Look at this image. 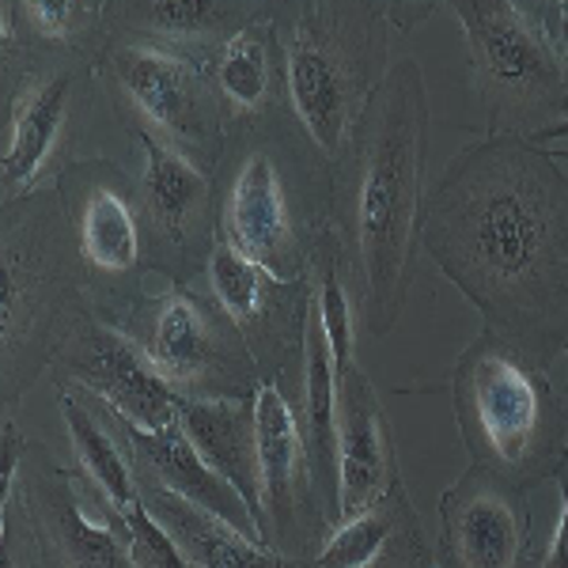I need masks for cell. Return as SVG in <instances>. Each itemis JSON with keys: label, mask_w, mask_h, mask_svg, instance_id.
Returning a JSON list of instances; mask_svg holds the SVG:
<instances>
[{"label": "cell", "mask_w": 568, "mask_h": 568, "mask_svg": "<svg viewBox=\"0 0 568 568\" xmlns=\"http://www.w3.org/2000/svg\"><path fill=\"white\" fill-rule=\"evenodd\" d=\"M58 409H61V420H65L72 455H77L84 478L95 485V493L118 511V516L133 511L136 504H141V485H136L133 459H130V452H125L118 428L110 425V417L95 402L80 398V394H72V390H58Z\"/></svg>", "instance_id": "cb8c5ba5"}, {"label": "cell", "mask_w": 568, "mask_h": 568, "mask_svg": "<svg viewBox=\"0 0 568 568\" xmlns=\"http://www.w3.org/2000/svg\"><path fill=\"white\" fill-rule=\"evenodd\" d=\"M538 8H542V20H546L549 39H554L557 53H561L565 65H568V0H542Z\"/></svg>", "instance_id": "f546056e"}, {"label": "cell", "mask_w": 568, "mask_h": 568, "mask_svg": "<svg viewBox=\"0 0 568 568\" xmlns=\"http://www.w3.org/2000/svg\"><path fill=\"white\" fill-rule=\"evenodd\" d=\"M133 141L144 152V171L133 182L144 265L168 284H201L220 240L216 179L149 125H133Z\"/></svg>", "instance_id": "30bf717a"}, {"label": "cell", "mask_w": 568, "mask_h": 568, "mask_svg": "<svg viewBox=\"0 0 568 568\" xmlns=\"http://www.w3.org/2000/svg\"><path fill=\"white\" fill-rule=\"evenodd\" d=\"M213 84L220 103H224L227 141L240 130H254V125L270 122L277 114H292V110H281V103L288 106V95H284L281 45L270 20V4H262L258 20L246 23L216 53Z\"/></svg>", "instance_id": "44dd1931"}, {"label": "cell", "mask_w": 568, "mask_h": 568, "mask_svg": "<svg viewBox=\"0 0 568 568\" xmlns=\"http://www.w3.org/2000/svg\"><path fill=\"white\" fill-rule=\"evenodd\" d=\"M433 549L425 527L409 504L406 485L394 489L372 508L356 511L326 530L323 546L307 568H433Z\"/></svg>", "instance_id": "ffe728a7"}, {"label": "cell", "mask_w": 568, "mask_h": 568, "mask_svg": "<svg viewBox=\"0 0 568 568\" xmlns=\"http://www.w3.org/2000/svg\"><path fill=\"white\" fill-rule=\"evenodd\" d=\"M0 568H45L39 538L20 497L0 504Z\"/></svg>", "instance_id": "83f0119b"}, {"label": "cell", "mask_w": 568, "mask_h": 568, "mask_svg": "<svg viewBox=\"0 0 568 568\" xmlns=\"http://www.w3.org/2000/svg\"><path fill=\"white\" fill-rule=\"evenodd\" d=\"M420 246L493 334L538 361L568 345V171L542 144L485 136L425 197Z\"/></svg>", "instance_id": "6da1fadb"}, {"label": "cell", "mask_w": 568, "mask_h": 568, "mask_svg": "<svg viewBox=\"0 0 568 568\" xmlns=\"http://www.w3.org/2000/svg\"><path fill=\"white\" fill-rule=\"evenodd\" d=\"M565 353H568V345H565Z\"/></svg>", "instance_id": "d6a6232c"}, {"label": "cell", "mask_w": 568, "mask_h": 568, "mask_svg": "<svg viewBox=\"0 0 568 568\" xmlns=\"http://www.w3.org/2000/svg\"><path fill=\"white\" fill-rule=\"evenodd\" d=\"M398 481L383 406L361 364L337 379V524L379 504Z\"/></svg>", "instance_id": "e0dca14e"}, {"label": "cell", "mask_w": 568, "mask_h": 568, "mask_svg": "<svg viewBox=\"0 0 568 568\" xmlns=\"http://www.w3.org/2000/svg\"><path fill=\"white\" fill-rule=\"evenodd\" d=\"M50 375L58 390L84 394L122 425L163 433L179 420L182 394L163 379L152 356L125 329L110 326L95 307L80 311L61 349L53 353Z\"/></svg>", "instance_id": "8fae6325"}, {"label": "cell", "mask_w": 568, "mask_h": 568, "mask_svg": "<svg viewBox=\"0 0 568 568\" xmlns=\"http://www.w3.org/2000/svg\"><path fill=\"white\" fill-rule=\"evenodd\" d=\"M91 307V273L58 186L4 205L0 227V398L16 409L50 372L80 311Z\"/></svg>", "instance_id": "277c9868"}, {"label": "cell", "mask_w": 568, "mask_h": 568, "mask_svg": "<svg viewBox=\"0 0 568 568\" xmlns=\"http://www.w3.org/2000/svg\"><path fill=\"white\" fill-rule=\"evenodd\" d=\"M53 186L65 197L77 224L91 273V307L103 318L114 315L144 292V240L133 182L110 160H80L65 163Z\"/></svg>", "instance_id": "4fadbf2b"}, {"label": "cell", "mask_w": 568, "mask_h": 568, "mask_svg": "<svg viewBox=\"0 0 568 568\" xmlns=\"http://www.w3.org/2000/svg\"><path fill=\"white\" fill-rule=\"evenodd\" d=\"M452 406L470 463L535 489L568 455V398L549 364L481 329L452 372Z\"/></svg>", "instance_id": "5b68a950"}, {"label": "cell", "mask_w": 568, "mask_h": 568, "mask_svg": "<svg viewBox=\"0 0 568 568\" xmlns=\"http://www.w3.org/2000/svg\"><path fill=\"white\" fill-rule=\"evenodd\" d=\"M288 110L329 175L345 168L375 88L390 72V12L372 0H265Z\"/></svg>", "instance_id": "3957f363"}, {"label": "cell", "mask_w": 568, "mask_h": 568, "mask_svg": "<svg viewBox=\"0 0 568 568\" xmlns=\"http://www.w3.org/2000/svg\"><path fill=\"white\" fill-rule=\"evenodd\" d=\"M433 568H439V565H433Z\"/></svg>", "instance_id": "836d02e7"}, {"label": "cell", "mask_w": 568, "mask_h": 568, "mask_svg": "<svg viewBox=\"0 0 568 568\" xmlns=\"http://www.w3.org/2000/svg\"><path fill=\"white\" fill-rule=\"evenodd\" d=\"M349 254L334 227H326L311 246V288H315V307L323 318L334 372L342 379L353 368L356 356V311H353V288H349Z\"/></svg>", "instance_id": "d4e9b609"}, {"label": "cell", "mask_w": 568, "mask_h": 568, "mask_svg": "<svg viewBox=\"0 0 568 568\" xmlns=\"http://www.w3.org/2000/svg\"><path fill=\"white\" fill-rule=\"evenodd\" d=\"M205 284L216 296V304L240 326L262 379H300V372H304L307 315L311 300H315L311 273L300 281H281L262 262L243 254L227 235H220L213 258H209Z\"/></svg>", "instance_id": "5bb4252c"}, {"label": "cell", "mask_w": 568, "mask_h": 568, "mask_svg": "<svg viewBox=\"0 0 568 568\" xmlns=\"http://www.w3.org/2000/svg\"><path fill=\"white\" fill-rule=\"evenodd\" d=\"M466 58L489 136L535 141L568 118V65L546 31L538 0H455Z\"/></svg>", "instance_id": "8992f818"}, {"label": "cell", "mask_w": 568, "mask_h": 568, "mask_svg": "<svg viewBox=\"0 0 568 568\" xmlns=\"http://www.w3.org/2000/svg\"><path fill=\"white\" fill-rule=\"evenodd\" d=\"M136 485H141V504L152 511L155 524L175 538L190 568H307L304 561L284 557L270 542L246 538L243 530L227 527L213 511L197 508L163 485L149 478H136Z\"/></svg>", "instance_id": "603a6c76"}, {"label": "cell", "mask_w": 568, "mask_h": 568, "mask_svg": "<svg viewBox=\"0 0 568 568\" xmlns=\"http://www.w3.org/2000/svg\"><path fill=\"white\" fill-rule=\"evenodd\" d=\"M549 155H554L557 163H561V168H568V141H561V144H554V149H546Z\"/></svg>", "instance_id": "1f68e13d"}, {"label": "cell", "mask_w": 568, "mask_h": 568, "mask_svg": "<svg viewBox=\"0 0 568 568\" xmlns=\"http://www.w3.org/2000/svg\"><path fill=\"white\" fill-rule=\"evenodd\" d=\"M554 481H557V497H561L554 538H549V546L542 549V554H530L527 568H568V455L554 470Z\"/></svg>", "instance_id": "f1b7e54d"}, {"label": "cell", "mask_w": 568, "mask_h": 568, "mask_svg": "<svg viewBox=\"0 0 568 568\" xmlns=\"http://www.w3.org/2000/svg\"><path fill=\"white\" fill-rule=\"evenodd\" d=\"M561 141H568V118H565V122H557V125H549V130H542V133L535 136V144H542V149H546V144H561Z\"/></svg>", "instance_id": "4dcf8cb0"}, {"label": "cell", "mask_w": 568, "mask_h": 568, "mask_svg": "<svg viewBox=\"0 0 568 568\" xmlns=\"http://www.w3.org/2000/svg\"><path fill=\"white\" fill-rule=\"evenodd\" d=\"M530 554L527 489L470 463L439 497V568H527Z\"/></svg>", "instance_id": "2e32d148"}, {"label": "cell", "mask_w": 568, "mask_h": 568, "mask_svg": "<svg viewBox=\"0 0 568 568\" xmlns=\"http://www.w3.org/2000/svg\"><path fill=\"white\" fill-rule=\"evenodd\" d=\"M99 80L114 103L122 99L130 106L133 125H149L216 179L227 152V118L213 84V65L168 45L110 34L99 58Z\"/></svg>", "instance_id": "9c48e42d"}, {"label": "cell", "mask_w": 568, "mask_h": 568, "mask_svg": "<svg viewBox=\"0 0 568 568\" xmlns=\"http://www.w3.org/2000/svg\"><path fill=\"white\" fill-rule=\"evenodd\" d=\"M262 12L258 0H122L110 4V34L144 39L213 65L246 23Z\"/></svg>", "instance_id": "d6986e66"}, {"label": "cell", "mask_w": 568, "mask_h": 568, "mask_svg": "<svg viewBox=\"0 0 568 568\" xmlns=\"http://www.w3.org/2000/svg\"><path fill=\"white\" fill-rule=\"evenodd\" d=\"M254 420H258L265 538L284 557L307 565L323 546L329 524L315 497L304 425H300V406L292 402L288 383H262L254 394Z\"/></svg>", "instance_id": "9a60e30c"}, {"label": "cell", "mask_w": 568, "mask_h": 568, "mask_svg": "<svg viewBox=\"0 0 568 568\" xmlns=\"http://www.w3.org/2000/svg\"><path fill=\"white\" fill-rule=\"evenodd\" d=\"M106 323L125 329L182 398H254L265 383L240 326L201 284H168L160 296L144 288Z\"/></svg>", "instance_id": "ba28073f"}, {"label": "cell", "mask_w": 568, "mask_h": 568, "mask_svg": "<svg viewBox=\"0 0 568 568\" xmlns=\"http://www.w3.org/2000/svg\"><path fill=\"white\" fill-rule=\"evenodd\" d=\"M179 425L194 439L201 459L246 500V508H251V516L258 519L265 535L254 398H179Z\"/></svg>", "instance_id": "7402d4cb"}, {"label": "cell", "mask_w": 568, "mask_h": 568, "mask_svg": "<svg viewBox=\"0 0 568 568\" xmlns=\"http://www.w3.org/2000/svg\"><path fill=\"white\" fill-rule=\"evenodd\" d=\"M0 80H4V155H0V197L4 205L42 190L61 152L88 114L95 61L34 42L20 31L12 0H0Z\"/></svg>", "instance_id": "52a82bcc"}, {"label": "cell", "mask_w": 568, "mask_h": 568, "mask_svg": "<svg viewBox=\"0 0 568 568\" xmlns=\"http://www.w3.org/2000/svg\"><path fill=\"white\" fill-rule=\"evenodd\" d=\"M12 16L34 42L88 58L99 69L110 42V4L103 0H12Z\"/></svg>", "instance_id": "484cf974"}, {"label": "cell", "mask_w": 568, "mask_h": 568, "mask_svg": "<svg viewBox=\"0 0 568 568\" xmlns=\"http://www.w3.org/2000/svg\"><path fill=\"white\" fill-rule=\"evenodd\" d=\"M110 425H114L118 436H122L125 452H130V459H133L136 478H149L155 485H163V489L179 493V497H186L190 504H197V508L213 511V516L224 519L227 527L243 530V535L254 538V542H265L258 519L251 516L246 500L220 478L213 466L201 459L194 439L186 436V428H182L179 420L171 428H163V433H144V428L122 425V420H114V417H110Z\"/></svg>", "instance_id": "ac0fdd59"}, {"label": "cell", "mask_w": 568, "mask_h": 568, "mask_svg": "<svg viewBox=\"0 0 568 568\" xmlns=\"http://www.w3.org/2000/svg\"><path fill=\"white\" fill-rule=\"evenodd\" d=\"M122 519H125V530H130V554L136 568H190L179 542L155 524L144 504H136Z\"/></svg>", "instance_id": "4316f807"}, {"label": "cell", "mask_w": 568, "mask_h": 568, "mask_svg": "<svg viewBox=\"0 0 568 568\" xmlns=\"http://www.w3.org/2000/svg\"><path fill=\"white\" fill-rule=\"evenodd\" d=\"M428 88L417 58H398L361 118L353 152L334 175L329 227L364 284V323L387 337L417 281L428 168Z\"/></svg>", "instance_id": "7a4b0ae2"}, {"label": "cell", "mask_w": 568, "mask_h": 568, "mask_svg": "<svg viewBox=\"0 0 568 568\" xmlns=\"http://www.w3.org/2000/svg\"><path fill=\"white\" fill-rule=\"evenodd\" d=\"M16 497L39 538L45 568H136L125 519L99 497L84 470H65L31 439Z\"/></svg>", "instance_id": "7c38bea8"}]
</instances>
